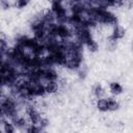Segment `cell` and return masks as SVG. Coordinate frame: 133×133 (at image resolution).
<instances>
[{"label": "cell", "instance_id": "8", "mask_svg": "<svg viewBox=\"0 0 133 133\" xmlns=\"http://www.w3.org/2000/svg\"><path fill=\"white\" fill-rule=\"evenodd\" d=\"M86 46H87L88 50L91 51V52H96V51L98 50V44H97L95 41H92V39H90V41L86 44Z\"/></svg>", "mask_w": 133, "mask_h": 133}, {"label": "cell", "instance_id": "6", "mask_svg": "<svg viewBox=\"0 0 133 133\" xmlns=\"http://www.w3.org/2000/svg\"><path fill=\"white\" fill-rule=\"evenodd\" d=\"M107 101H108V110H111V111H113V110H116V109H118V107H119V104L114 100V99H112V98H109V99H107Z\"/></svg>", "mask_w": 133, "mask_h": 133}, {"label": "cell", "instance_id": "3", "mask_svg": "<svg viewBox=\"0 0 133 133\" xmlns=\"http://www.w3.org/2000/svg\"><path fill=\"white\" fill-rule=\"evenodd\" d=\"M58 87H59V85H58V83L56 81H51V82H49L47 84L46 91L48 94H54V92H56L58 90Z\"/></svg>", "mask_w": 133, "mask_h": 133}, {"label": "cell", "instance_id": "5", "mask_svg": "<svg viewBox=\"0 0 133 133\" xmlns=\"http://www.w3.org/2000/svg\"><path fill=\"white\" fill-rule=\"evenodd\" d=\"M94 94H95V96L98 98V100H99V99H103V97L105 96V91H104V89L102 88V86H101L100 84L96 85V87H95V89H94Z\"/></svg>", "mask_w": 133, "mask_h": 133}, {"label": "cell", "instance_id": "4", "mask_svg": "<svg viewBox=\"0 0 133 133\" xmlns=\"http://www.w3.org/2000/svg\"><path fill=\"white\" fill-rule=\"evenodd\" d=\"M110 90L112 91V94L114 95H118L123 91V87L119 85V83L117 82H112L110 83Z\"/></svg>", "mask_w": 133, "mask_h": 133}, {"label": "cell", "instance_id": "10", "mask_svg": "<svg viewBox=\"0 0 133 133\" xmlns=\"http://www.w3.org/2000/svg\"><path fill=\"white\" fill-rule=\"evenodd\" d=\"M38 133H47V132H46L44 129H42V130H39V132H38Z\"/></svg>", "mask_w": 133, "mask_h": 133}, {"label": "cell", "instance_id": "1", "mask_svg": "<svg viewBox=\"0 0 133 133\" xmlns=\"http://www.w3.org/2000/svg\"><path fill=\"white\" fill-rule=\"evenodd\" d=\"M97 108L100 110V111H107L108 110V101L107 99H99L97 101Z\"/></svg>", "mask_w": 133, "mask_h": 133}, {"label": "cell", "instance_id": "9", "mask_svg": "<svg viewBox=\"0 0 133 133\" xmlns=\"http://www.w3.org/2000/svg\"><path fill=\"white\" fill-rule=\"evenodd\" d=\"M26 4H27V1H24V0H20V1L17 2V5H18L19 7H23V6H25Z\"/></svg>", "mask_w": 133, "mask_h": 133}, {"label": "cell", "instance_id": "11", "mask_svg": "<svg viewBox=\"0 0 133 133\" xmlns=\"http://www.w3.org/2000/svg\"><path fill=\"white\" fill-rule=\"evenodd\" d=\"M132 49H133V44H132Z\"/></svg>", "mask_w": 133, "mask_h": 133}, {"label": "cell", "instance_id": "7", "mask_svg": "<svg viewBox=\"0 0 133 133\" xmlns=\"http://www.w3.org/2000/svg\"><path fill=\"white\" fill-rule=\"evenodd\" d=\"M3 126H4V132L5 133H15V127L12 124L8 123V122H3Z\"/></svg>", "mask_w": 133, "mask_h": 133}, {"label": "cell", "instance_id": "2", "mask_svg": "<svg viewBox=\"0 0 133 133\" xmlns=\"http://www.w3.org/2000/svg\"><path fill=\"white\" fill-rule=\"evenodd\" d=\"M125 35V29L121 26H115L113 28V33H112V36L115 38V39H118V38H122L123 36Z\"/></svg>", "mask_w": 133, "mask_h": 133}]
</instances>
